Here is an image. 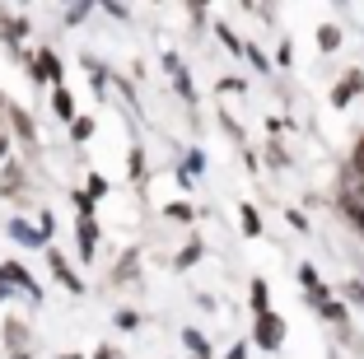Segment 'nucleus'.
<instances>
[{"label":"nucleus","mask_w":364,"mask_h":359,"mask_svg":"<svg viewBox=\"0 0 364 359\" xmlns=\"http://www.w3.org/2000/svg\"><path fill=\"white\" fill-rule=\"evenodd\" d=\"M350 299H360V304H364V285H350Z\"/></svg>","instance_id":"423d86ee"},{"label":"nucleus","mask_w":364,"mask_h":359,"mask_svg":"<svg viewBox=\"0 0 364 359\" xmlns=\"http://www.w3.org/2000/svg\"><path fill=\"white\" fill-rule=\"evenodd\" d=\"M346 215H350V220H355V224H360V233H364V205H360V201H355V196H350V201H346Z\"/></svg>","instance_id":"7ed1b4c3"},{"label":"nucleus","mask_w":364,"mask_h":359,"mask_svg":"<svg viewBox=\"0 0 364 359\" xmlns=\"http://www.w3.org/2000/svg\"><path fill=\"white\" fill-rule=\"evenodd\" d=\"M280 336H285L280 317H262V322H257V341H262L267 350H276V345H280Z\"/></svg>","instance_id":"f257e3e1"},{"label":"nucleus","mask_w":364,"mask_h":359,"mask_svg":"<svg viewBox=\"0 0 364 359\" xmlns=\"http://www.w3.org/2000/svg\"><path fill=\"white\" fill-rule=\"evenodd\" d=\"M318 38H322V52H332V47H336V43H341V33H336V28H322V33H318Z\"/></svg>","instance_id":"20e7f679"},{"label":"nucleus","mask_w":364,"mask_h":359,"mask_svg":"<svg viewBox=\"0 0 364 359\" xmlns=\"http://www.w3.org/2000/svg\"><path fill=\"white\" fill-rule=\"evenodd\" d=\"M355 173H360V178H364V136L355 140Z\"/></svg>","instance_id":"39448f33"},{"label":"nucleus","mask_w":364,"mask_h":359,"mask_svg":"<svg viewBox=\"0 0 364 359\" xmlns=\"http://www.w3.org/2000/svg\"><path fill=\"white\" fill-rule=\"evenodd\" d=\"M360 85H364V75H360V70H350V75H346V85L336 89V103H350V94H355Z\"/></svg>","instance_id":"f03ea898"}]
</instances>
